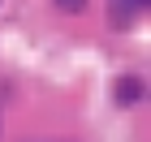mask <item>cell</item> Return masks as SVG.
<instances>
[{"label":"cell","instance_id":"1","mask_svg":"<svg viewBox=\"0 0 151 142\" xmlns=\"http://www.w3.org/2000/svg\"><path fill=\"white\" fill-rule=\"evenodd\" d=\"M142 95H147V86H142V78L138 73H121V78H116L112 82V99L121 108H129V103H138Z\"/></svg>","mask_w":151,"mask_h":142},{"label":"cell","instance_id":"2","mask_svg":"<svg viewBox=\"0 0 151 142\" xmlns=\"http://www.w3.org/2000/svg\"><path fill=\"white\" fill-rule=\"evenodd\" d=\"M108 9H112V22L116 26H125L138 9H147V0H108Z\"/></svg>","mask_w":151,"mask_h":142},{"label":"cell","instance_id":"3","mask_svg":"<svg viewBox=\"0 0 151 142\" xmlns=\"http://www.w3.org/2000/svg\"><path fill=\"white\" fill-rule=\"evenodd\" d=\"M86 4H91V0H56V9H60V13H82Z\"/></svg>","mask_w":151,"mask_h":142}]
</instances>
